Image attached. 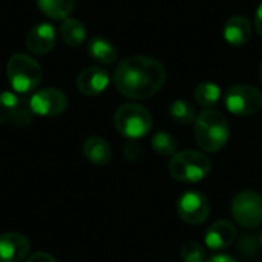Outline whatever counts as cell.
I'll return each mask as SVG.
<instances>
[{
    "instance_id": "1",
    "label": "cell",
    "mask_w": 262,
    "mask_h": 262,
    "mask_svg": "<svg viewBox=\"0 0 262 262\" xmlns=\"http://www.w3.org/2000/svg\"><path fill=\"white\" fill-rule=\"evenodd\" d=\"M114 83L121 95L132 100H146L158 94L164 86L166 68L152 57H127L117 64Z\"/></svg>"
},
{
    "instance_id": "2",
    "label": "cell",
    "mask_w": 262,
    "mask_h": 262,
    "mask_svg": "<svg viewBox=\"0 0 262 262\" xmlns=\"http://www.w3.org/2000/svg\"><path fill=\"white\" fill-rule=\"evenodd\" d=\"M193 134L196 144L204 152H220L230 137L229 121L220 111L206 109L196 117Z\"/></svg>"
},
{
    "instance_id": "3",
    "label": "cell",
    "mask_w": 262,
    "mask_h": 262,
    "mask_svg": "<svg viewBox=\"0 0 262 262\" xmlns=\"http://www.w3.org/2000/svg\"><path fill=\"white\" fill-rule=\"evenodd\" d=\"M6 77L11 88L18 94L34 91L43 77L40 63L26 54H14L6 64Z\"/></svg>"
},
{
    "instance_id": "4",
    "label": "cell",
    "mask_w": 262,
    "mask_h": 262,
    "mask_svg": "<svg viewBox=\"0 0 262 262\" xmlns=\"http://www.w3.org/2000/svg\"><path fill=\"white\" fill-rule=\"evenodd\" d=\"M210 160L198 150L177 152L169 163V173L180 183H198L210 173Z\"/></svg>"
},
{
    "instance_id": "5",
    "label": "cell",
    "mask_w": 262,
    "mask_h": 262,
    "mask_svg": "<svg viewBox=\"0 0 262 262\" xmlns=\"http://www.w3.org/2000/svg\"><path fill=\"white\" fill-rule=\"evenodd\" d=\"M115 129L129 140L146 137L154 124L150 112L137 103H126L120 106L114 115Z\"/></svg>"
},
{
    "instance_id": "6",
    "label": "cell",
    "mask_w": 262,
    "mask_h": 262,
    "mask_svg": "<svg viewBox=\"0 0 262 262\" xmlns=\"http://www.w3.org/2000/svg\"><path fill=\"white\" fill-rule=\"evenodd\" d=\"M226 107L230 114L238 117H252L261 112V91L250 84H235L226 92Z\"/></svg>"
},
{
    "instance_id": "7",
    "label": "cell",
    "mask_w": 262,
    "mask_h": 262,
    "mask_svg": "<svg viewBox=\"0 0 262 262\" xmlns=\"http://www.w3.org/2000/svg\"><path fill=\"white\" fill-rule=\"evenodd\" d=\"M235 221L246 229H256L262 224V196L255 190H243L232 201Z\"/></svg>"
},
{
    "instance_id": "8",
    "label": "cell",
    "mask_w": 262,
    "mask_h": 262,
    "mask_svg": "<svg viewBox=\"0 0 262 262\" xmlns=\"http://www.w3.org/2000/svg\"><path fill=\"white\" fill-rule=\"evenodd\" d=\"M68 97L63 91L55 88H45L34 92L29 98V106L34 115L57 117L68 109Z\"/></svg>"
},
{
    "instance_id": "9",
    "label": "cell",
    "mask_w": 262,
    "mask_h": 262,
    "mask_svg": "<svg viewBox=\"0 0 262 262\" xmlns=\"http://www.w3.org/2000/svg\"><path fill=\"white\" fill-rule=\"evenodd\" d=\"M178 216L190 226H200L207 221L210 215V203L201 192H186L177 204Z\"/></svg>"
},
{
    "instance_id": "10",
    "label": "cell",
    "mask_w": 262,
    "mask_h": 262,
    "mask_svg": "<svg viewBox=\"0 0 262 262\" xmlns=\"http://www.w3.org/2000/svg\"><path fill=\"white\" fill-rule=\"evenodd\" d=\"M109 74L106 69L98 68V66H91L83 69L75 80L77 89L80 94L86 97H95L104 92L109 86Z\"/></svg>"
},
{
    "instance_id": "11",
    "label": "cell",
    "mask_w": 262,
    "mask_h": 262,
    "mask_svg": "<svg viewBox=\"0 0 262 262\" xmlns=\"http://www.w3.org/2000/svg\"><path fill=\"white\" fill-rule=\"evenodd\" d=\"M31 250L28 238L17 232L0 235V262L23 261Z\"/></svg>"
},
{
    "instance_id": "12",
    "label": "cell",
    "mask_w": 262,
    "mask_h": 262,
    "mask_svg": "<svg viewBox=\"0 0 262 262\" xmlns=\"http://www.w3.org/2000/svg\"><path fill=\"white\" fill-rule=\"evenodd\" d=\"M57 41L55 28L51 23H38L35 25L26 35V48L35 55H45L51 52Z\"/></svg>"
},
{
    "instance_id": "13",
    "label": "cell",
    "mask_w": 262,
    "mask_h": 262,
    "mask_svg": "<svg viewBox=\"0 0 262 262\" xmlns=\"http://www.w3.org/2000/svg\"><path fill=\"white\" fill-rule=\"evenodd\" d=\"M204 241L210 250H224L236 241V229L230 221H216L207 229Z\"/></svg>"
},
{
    "instance_id": "14",
    "label": "cell",
    "mask_w": 262,
    "mask_h": 262,
    "mask_svg": "<svg viewBox=\"0 0 262 262\" xmlns=\"http://www.w3.org/2000/svg\"><path fill=\"white\" fill-rule=\"evenodd\" d=\"M223 37L230 46H243L252 37V23L244 15L230 17L223 29Z\"/></svg>"
},
{
    "instance_id": "15",
    "label": "cell",
    "mask_w": 262,
    "mask_h": 262,
    "mask_svg": "<svg viewBox=\"0 0 262 262\" xmlns=\"http://www.w3.org/2000/svg\"><path fill=\"white\" fill-rule=\"evenodd\" d=\"M83 155L94 166H106L112 160V149L104 138L92 135L83 143Z\"/></svg>"
},
{
    "instance_id": "16",
    "label": "cell",
    "mask_w": 262,
    "mask_h": 262,
    "mask_svg": "<svg viewBox=\"0 0 262 262\" xmlns=\"http://www.w3.org/2000/svg\"><path fill=\"white\" fill-rule=\"evenodd\" d=\"M88 54L101 64H114L118 60V51L112 41L101 35H95L88 43Z\"/></svg>"
},
{
    "instance_id": "17",
    "label": "cell",
    "mask_w": 262,
    "mask_h": 262,
    "mask_svg": "<svg viewBox=\"0 0 262 262\" xmlns=\"http://www.w3.org/2000/svg\"><path fill=\"white\" fill-rule=\"evenodd\" d=\"M86 26L77 18H64L60 25V37L61 40L72 48L81 46L86 40Z\"/></svg>"
},
{
    "instance_id": "18",
    "label": "cell",
    "mask_w": 262,
    "mask_h": 262,
    "mask_svg": "<svg viewBox=\"0 0 262 262\" xmlns=\"http://www.w3.org/2000/svg\"><path fill=\"white\" fill-rule=\"evenodd\" d=\"M40 11L52 20H64L72 12L75 0H37Z\"/></svg>"
},
{
    "instance_id": "19",
    "label": "cell",
    "mask_w": 262,
    "mask_h": 262,
    "mask_svg": "<svg viewBox=\"0 0 262 262\" xmlns=\"http://www.w3.org/2000/svg\"><path fill=\"white\" fill-rule=\"evenodd\" d=\"M195 100L200 106L212 109L221 100V88L212 81H203L195 88Z\"/></svg>"
},
{
    "instance_id": "20",
    "label": "cell",
    "mask_w": 262,
    "mask_h": 262,
    "mask_svg": "<svg viewBox=\"0 0 262 262\" xmlns=\"http://www.w3.org/2000/svg\"><path fill=\"white\" fill-rule=\"evenodd\" d=\"M21 98H18L14 92L5 91L0 94V124L14 121L17 112L21 106Z\"/></svg>"
},
{
    "instance_id": "21",
    "label": "cell",
    "mask_w": 262,
    "mask_h": 262,
    "mask_svg": "<svg viewBox=\"0 0 262 262\" xmlns=\"http://www.w3.org/2000/svg\"><path fill=\"white\" fill-rule=\"evenodd\" d=\"M169 114L172 117V120H175L180 124H192L196 120V112L193 109V106L184 100H175L172 101V104L169 106Z\"/></svg>"
},
{
    "instance_id": "22",
    "label": "cell",
    "mask_w": 262,
    "mask_h": 262,
    "mask_svg": "<svg viewBox=\"0 0 262 262\" xmlns=\"http://www.w3.org/2000/svg\"><path fill=\"white\" fill-rule=\"evenodd\" d=\"M150 144H152L154 150L161 157H173L177 154V147H178L175 137L169 132H164V130L157 132L152 137Z\"/></svg>"
},
{
    "instance_id": "23",
    "label": "cell",
    "mask_w": 262,
    "mask_h": 262,
    "mask_svg": "<svg viewBox=\"0 0 262 262\" xmlns=\"http://www.w3.org/2000/svg\"><path fill=\"white\" fill-rule=\"evenodd\" d=\"M261 243L253 235H243L238 239V253L244 261H252L259 252Z\"/></svg>"
},
{
    "instance_id": "24",
    "label": "cell",
    "mask_w": 262,
    "mask_h": 262,
    "mask_svg": "<svg viewBox=\"0 0 262 262\" xmlns=\"http://www.w3.org/2000/svg\"><path fill=\"white\" fill-rule=\"evenodd\" d=\"M180 253L183 262H206V250L198 243H186Z\"/></svg>"
},
{
    "instance_id": "25",
    "label": "cell",
    "mask_w": 262,
    "mask_h": 262,
    "mask_svg": "<svg viewBox=\"0 0 262 262\" xmlns=\"http://www.w3.org/2000/svg\"><path fill=\"white\" fill-rule=\"evenodd\" d=\"M123 154H124V157L127 160L134 161V160H137L141 155V147L135 141H127L124 144V147H123Z\"/></svg>"
},
{
    "instance_id": "26",
    "label": "cell",
    "mask_w": 262,
    "mask_h": 262,
    "mask_svg": "<svg viewBox=\"0 0 262 262\" xmlns=\"http://www.w3.org/2000/svg\"><path fill=\"white\" fill-rule=\"evenodd\" d=\"M26 262H57V259L46 252H35L26 259Z\"/></svg>"
},
{
    "instance_id": "27",
    "label": "cell",
    "mask_w": 262,
    "mask_h": 262,
    "mask_svg": "<svg viewBox=\"0 0 262 262\" xmlns=\"http://www.w3.org/2000/svg\"><path fill=\"white\" fill-rule=\"evenodd\" d=\"M255 28H256V32L262 37V3H259L255 12Z\"/></svg>"
},
{
    "instance_id": "28",
    "label": "cell",
    "mask_w": 262,
    "mask_h": 262,
    "mask_svg": "<svg viewBox=\"0 0 262 262\" xmlns=\"http://www.w3.org/2000/svg\"><path fill=\"white\" fill-rule=\"evenodd\" d=\"M207 262H238L233 256H230V255H223V253H220V255H213L210 259Z\"/></svg>"
},
{
    "instance_id": "29",
    "label": "cell",
    "mask_w": 262,
    "mask_h": 262,
    "mask_svg": "<svg viewBox=\"0 0 262 262\" xmlns=\"http://www.w3.org/2000/svg\"><path fill=\"white\" fill-rule=\"evenodd\" d=\"M259 80H261V83H262V61H261V64H259Z\"/></svg>"
},
{
    "instance_id": "30",
    "label": "cell",
    "mask_w": 262,
    "mask_h": 262,
    "mask_svg": "<svg viewBox=\"0 0 262 262\" xmlns=\"http://www.w3.org/2000/svg\"><path fill=\"white\" fill-rule=\"evenodd\" d=\"M259 243H261V246H262V233H261V239H259Z\"/></svg>"
}]
</instances>
